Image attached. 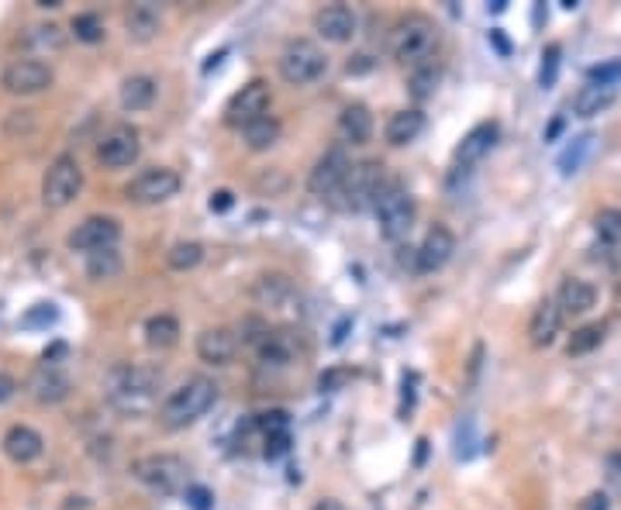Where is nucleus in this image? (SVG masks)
Wrapping results in <instances>:
<instances>
[{"instance_id":"33","label":"nucleus","mask_w":621,"mask_h":510,"mask_svg":"<svg viewBox=\"0 0 621 510\" xmlns=\"http://www.w3.org/2000/svg\"><path fill=\"white\" fill-rule=\"evenodd\" d=\"M124 270V259H121L118 249H104V252L86 255V276L94 283H104V280H114L118 272Z\"/></svg>"},{"instance_id":"24","label":"nucleus","mask_w":621,"mask_h":510,"mask_svg":"<svg viewBox=\"0 0 621 510\" xmlns=\"http://www.w3.org/2000/svg\"><path fill=\"white\" fill-rule=\"evenodd\" d=\"M425 132V114L418 111V107H408V111H397V114H390L387 118V124H383V138H387V145H394V149H400V145H411L414 138Z\"/></svg>"},{"instance_id":"31","label":"nucleus","mask_w":621,"mask_h":510,"mask_svg":"<svg viewBox=\"0 0 621 510\" xmlns=\"http://www.w3.org/2000/svg\"><path fill=\"white\" fill-rule=\"evenodd\" d=\"M180 341V321L172 314H153L145 321V345L155 352H166Z\"/></svg>"},{"instance_id":"11","label":"nucleus","mask_w":621,"mask_h":510,"mask_svg":"<svg viewBox=\"0 0 621 510\" xmlns=\"http://www.w3.org/2000/svg\"><path fill=\"white\" fill-rule=\"evenodd\" d=\"M118 239H121L118 218L94 214V218H84V221L69 231L66 245L73 249V252L94 255V252H104V249H118Z\"/></svg>"},{"instance_id":"26","label":"nucleus","mask_w":621,"mask_h":510,"mask_svg":"<svg viewBox=\"0 0 621 510\" xmlns=\"http://www.w3.org/2000/svg\"><path fill=\"white\" fill-rule=\"evenodd\" d=\"M163 28V15H159V7L155 4H135L128 15H124V32L132 42L138 45H145V42H153L155 34Z\"/></svg>"},{"instance_id":"38","label":"nucleus","mask_w":621,"mask_h":510,"mask_svg":"<svg viewBox=\"0 0 621 510\" xmlns=\"http://www.w3.org/2000/svg\"><path fill=\"white\" fill-rule=\"evenodd\" d=\"M594 231H597V239H601L604 245H615V241L621 239V211L618 207L601 211V214L594 218Z\"/></svg>"},{"instance_id":"21","label":"nucleus","mask_w":621,"mask_h":510,"mask_svg":"<svg viewBox=\"0 0 621 510\" xmlns=\"http://www.w3.org/2000/svg\"><path fill=\"white\" fill-rule=\"evenodd\" d=\"M0 445H4V456L15 466H28V462H34L45 452V438L28 425H11Z\"/></svg>"},{"instance_id":"32","label":"nucleus","mask_w":621,"mask_h":510,"mask_svg":"<svg viewBox=\"0 0 621 510\" xmlns=\"http://www.w3.org/2000/svg\"><path fill=\"white\" fill-rule=\"evenodd\" d=\"M615 103V86H594L586 83L577 97H573V111H577V118H594V114H601Z\"/></svg>"},{"instance_id":"50","label":"nucleus","mask_w":621,"mask_h":510,"mask_svg":"<svg viewBox=\"0 0 621 510\" xmlns=\"http://www.w3.org/2000/svg\"><path fill=\"white\" fill-rule=\"evenodd\" d=\"M314 510H342V507H339L335 500H325V504H318V507H314Z\"/></svg>"},{"instance_id":"39","label":"nucleus","mask_w":621,"mask_h":510,"mask_svg":"<svg viewBox=\"0 0 621 510\" xmlns=\"http://www.w3.org/2000/svg\"><path fill=\"white\" fill-rule=\"evenodd\" d=\"M73 34H76V42L94 45L104 38V21L97 15H76L73 17Z\"/></svg>"},{"instance_id":"41","label":"nucleus","mask_w":621,"mask_h":510,"mask_svg":"<svg viewBox=\"0 0 621 510\" xmlns=\"http://www.w3.org/2000/svg\"><path fill=\"white\" fill-rule=\"evenodd\" d=\"M55 318H59L55 304H34L32 310L21 318V324H25V328H49Z\"/></svg>"},{"instance_id":"5","label":"nucleus","mask_w":621,"mask_h":510,"mask_svg":"<svg viewBox=\"0 0 621 510\" xmlns=\"http://www.w3.org/2000/svg\"><path fill=\"white\" fill-rule=\"evenodd\" d=\"M276 69H280L283 83L310 86L325 76L328 59L325 52H321V45H314L310 38H291L283 45V52H280V59H276Z\"/></svg>"},{"instance_id":"6","label":"nucleus","mask_w":621,"mask_h":510,"mask_svg":"<svg viewBox=\"0 0 621 510\" xmlns=\"http://www.w3.org/2000/svg\"><path fill=\"white\" fill-rule=\"evenodd\" d=\"M187 462L180 459V456H170V452H153V456H138L132 462V476L142 483V486H149L153 494H180V490H187Z\"/></svg>"},{"instance_id":"43","label":"nucleus","mask_w":621,"mask_h":510,"mask_svg":"<svg viewBox=\"0 0 621 510\" xmlns=\"http://www.w3.org/2000/svg\"><path fill=\"white\" fill-rule=\"evenodd\" d=\"M211 500H214V496H211L207 486H187V504L193 510H211Z\"/></svg>"},{"instance_id":"15","label":"nucleus","mask_w":621,"mask_h":510,"mask_svg":"<svg viewBox=\"0 0 621 510\" xmlns=\"http://www.w3.org/2000/svg\"><path fill=\"white\" fill-rule=\"evenodd\" d=\"M69 390H73V383L55 358H42V366H34V373L28 376V393L38 404H63Z\"/></svg>"},{"instance_id":"3","label":"nucleus","mask_w":621,"mask_h":510,"mask_svg":"<svg viewBox=\"0 0 621 510\" xmlns=\"http://www.w3.org/2000/svg\"><path fill=\"white\" fill-rule=\"evenodd\" d=\"M163 373L153 366H114L107 373V400L118 410H145L153 404Z\"/></svg>"},{"instance_id":"28","label":"nucleus","mask_w":621,"mask_h":510,"mask_svg":"<svg viewBox=\"0 0 621 510\" xmlns=\"http://www.w3.org/2000/svg\"><path fill=\"white\" fill-rule=\"evenodd\" d=\"M556 304H559L563 314H586L590 307L597 304V289H594V283L580 280V276H569V280H563V287H559Z\"/></svg>"},{"instance_id":"2","label":"nucleus","mask_w":621,"mask_h":510,"mask_svg":"<svg viewBox=\"0 0 621 510\" xmlns=\"http://www.w3.org/2000/svg\"><path fill=\"white\" fill-rule=\"evenodd\" d=\"M387 49H390V55H394L400 66H411V69L425 66V63H431L435 49H439V25L429 15L400 17L394 28H390Z\"/></svg>"},{"instance_id":"17","label":"nucleus","mask_w":621,"mask_h":510,"mask_svg":"<svg viewBox=\"0 0 621 510\" xmlns=\"http://www.w3.org/2000/svg\"><path fill=\"white\" fill-rule=\"evenodd\" d=\"M498 135H500L498 121H480V124H473V128L463 135V142L456 145V152H452L456 170H469L473 162H480L483 155L498 145Z\"/></svg>"},{"instance_id":"46","label":"nucleus","mask_w":621,"mask_h":510,"mask_svg":"<svg viewBox=\"0 0 621 510\" xmlns=\"http://www.w3.org/2000/svg\"><path fill=\"white\" fill-rule=\"evenodd\" d=\"M345 379H349L345 369H331V373H325L321 379H318V387H321V390H335V387H342Z\"/></svg>"},{"instance_id":"20","label":"nucleus","mask_w":621,"mask_h":510,"mask_svg":"<svg viewBox=\"0 0 621 510\" xmlns=\"http://www.w3.org/2000/svg\"><path fill=\"white\" fill-rule=\"evenodd\" d=\"M252 300L259 307H266V310H287L297 300V287H293L291 276H283V272H266V276H259L256 287H252Z\"/></svg>"},{"instance_id":"27","label":"nucleus","mask_w":621,"mask_h":510,"mask_svg":"<svg viewBox=\"0 0 621 510\" xmlns=\"http://www.w3.org/2000/svg\"><path fill=\"white\" fill-rule=\"evenodd\" d=\"M373 135V114L366 103H349L342 114H339V138L349 145H362Z\"/></svg>"},{"instance_id":"4","label":"nucleus","mask_w":621,"mask_h":510,"mask_svg":"<svg viewBox=\"0 0 621 510\" xmlns=\"http://www.w3.org/2000/svg\"><path fill=\"white\" fill-rule=\"evenodd\" d=\"M387 187V166L380 159H366V162H352L345 172L342 187L331 197L342 211H366L377 204V197Z\"/></svg>"},{"instance_id":"1","label":"nucleus","mask_w":621,"mask_h":510,"mask_svg":"<svg viewBox=\"0 0 621 510\" xmlns=\"http://www.w3.org/2000/svg\"><path fill=\"white\" fill-rule=\"evenodd\" d=\"M214 400H218V383L207 379V376H190V379H183V383L163 400L159 421H163V427H170V431L197 425L207 410L214 407Z\"/></svg>"},{"instance_id":"49","label":"nucleus","mask_w":621,"mask_h":510,"mask_svg":"<svg viewBox=\"0 0 621 510\" xmlns=\"http://www.w3.org/2000/svg\"><path fill=\"white\" fill-rule=\"evenodd\" d=\"M34 4H38V7H45V11H49V7H59V4H63V0H34Z\"/></svg>"},{"instance_id":"42","label":"nucleus","mask_w":621,"mask_h":510,"mask_svg":"<svg viewBox=\"0 0 621 510\" xmlns=\"http://www.w3.org/2000/svg\"><path fill=\"white\" fill-rule=\"evenodd\" d=\"M586 80L594 86H615L621 80V63H604V66H594L586 73Z\"/></svg>"},{"instance_id":"10","label":"nucleus","mask_w":621,"mask_h":510,"mask_svg":"<svg viewBox=\"0 0 621 510\" xmlns=\"http://www.w3.org/2000/svg\"><path fill=\"white\" fill-rule=\"evenodd\" d=\"M180 172L176 170H166V166H153V170L138 172L135 180L124 187V197L132 201V204H142V207H153V204H166L170 197L180 193Z\"/></svg>"},{"instance_id":"13","label":"nucleus","mask_w":621,"mask_h":510,"mask_svg":"<svg viewBox=\"0 0 621 510\" xmlns=\"http://www.w3.org/2000/svg\"><path fill=\"white\" fill-rule=\"evenodd\" d=\"M270 103H273L270 86L262 83V80H252V83H245L242 90H235L232 101L224 103V121L242 132L245 124L266 118V114H270Z\"/></svg>"},{"instance_id":"44","label":"nucleus","mask_w":621,"mask_h":510,"mask_svg":"<svg viewBox=\"0 0 621 510\" xmlns=\"http://www.w3.org/2000/svg\"><path fill=\"white\" fill-rule=\"evenodd\" d=\"M604 476H607V483L621 494V452H611V456H607V462H604Z\"/></svg>"},{"instance_id":"36","label":"nucleus","mask_w":621,"mask_h":510,"mask_svg":"<svg viewBox=\"0 0 621 510\" xmlns=\"http://www.w3.org/2000/svg\"><path fill=\"white\" fill-rule=\"evenodd\" d=\"M594 142H597V138L590 135V132H586V135H580V138H573V145H569L567 152L559 155V172H563V176H569V172H580V166L586 162V155L594 152Z\"/></svg>"},{"instance_id":"22","label":"nucleus","mask_w":621,"mask_h":510,"mask_svg":"<svg viewBox=\"0 0 621 510\" xmlns=\"http://www.w3.org/2000/svg\"><path fill=\"white\" fill-rule=\"evenodd\" d=\"M563 310L556 300H542V304L532 310V321H528V341H532L535 348H549L552 341L559 338V331H563Z\"/></svg>"},{"instance_id":"25","label":"nucleus","mask_w":621,"mask_h":510,"mask_svg":"<svg viewBox=\"0 0 621 510\" xmlns=\"http://www.w3.org/2000/svg\"><path fill=\"white\" fill-rule=\"evenodd\" d=\"M155 93H159V83H155L149 73H135V76H128L118 90V101L124 111H149L155 103Z\"/></svg>"},{"instance_id":"8","label":"nucleus","mask_w":621,"mask_h":510,"mask_svg":"<svg viewBox=\"0 0 621 510\" xmlns=\"http://www.w3.org/2000/svg\"><path fill=\"white\" fill-rule=\"evenodd\" d=\"M80 190H84V170H80L76 155H55L42 176V204L49 211H63L80 197Z\"/></svg>"},{"instance_id":"29","label":"nucleus","mask_w":621,"mask_h":510,"mask_svg":"<svg viewBox=\"0 0 621 510\" xmlns=\"http://www.w3.org/2000/svg\"><path fill=\"white\" fill-rule=\"evenodd\" d=\"M280 135H283V124L273 114H266V118H259L242 128V142H245L249 152H270L276 142H280Z\"/></svg>"},{"instance_id":"12","label":"nucleus","mask_w":621,"mask_h":510,"mask_svg":"<svg viewBox=\"0 0 621 510\" xmlns=\"http://www.w3.org/2000/svg\"><path fill=\"white\" fill-rule=\"evenodd\" d=\"M142 155V138L132 124H114L107 128L97 142V162L104 170H128Z\"/></svg>"},{"instance_id":"14","label":"nucleus","mask_w":621,"mask_h":510,"mask_svg":"<svg viewBox=\"0 0 621 510\" xmlns=\"http://www.w3.org/2000/svg\"><path fill=\"white\" fill-rule=\"evenodd\" d=\"M349 166H352V162H349L345 149H328V152L314 162V170H310L308 190L314 197H321V201H331V197L339 193V187H342Z\"/></svg>"},{"instance_id":"23","label":"nucleus","mask_w":621,"mask_h":510,"mask_svg":"<svg viewBox=\"0 0 621 510\" xmlns=\"http://www.w3.org/2000/svg\"><path fill=\"white\" fill-rule=\"evenodd\" d=\"M256 356H259V366H266V369H283V366H291L293 358H297V338H293V331H266L262 341L256 345Z\"/></svg>"},{"instance_id":"16","label":"nucleus","mask_w":621,"mask_h":510,"mask_svg":"<svg viewBox=\"0 0 621 510\" xmlns=\"http://www.w3.org/2000/svg\"><path fill=\"white\" fill-rule=\"evenodd\" d=\"M452 252H456V235L448 231L446 224H435V228H429L425 241H421L418 252H414V270L421 272V276L439 272L448 259H452Z\"/></svg>"},{"instance_id":"45","label":"nucleus","mask_w":621,"mask_h":510,"mask_svg":"<svg viewBox=\"0 0 621 510\" xmlns=\"http://www.w3.org/2000/svg\"><path fill=\"white\" fill-rule=\"evenodd\" d=\"M232 204H235V193H232V190H218V193H211V211H214V214L232 211Z\"/></svg>"},{"instance_id":"34","label":"nucleus","mask_w":621,"mask_h":510,"mask_svg":"<svg viewBox=\"0 0 621 510\" xmlns=\"http://www.w3.org/2000/svg\"><path fill=\"white\" fill-rule=\"evenodd\" d=\"M204 262V245L201 241H176L166 252V266L172 272H190Z\"/></svg>"},{"instance_id":"40","label":"nucleus","mask_w":621,"mask_h":510,"mask_svg":"<svg viewBox=\"0 0 621 510\" xmlns=\"http://www.w3.org/2000/svg\"><path fill=\"white\" fill-rule=\"evenodd\" d=\"M559 55H563L559 45H549V49L542 52V66H538V83L542 86L556 83V76H559Z\"/></svg>"},{"instance_id":"37","label":"nucleus","mask_w":621,"mask_h":510,"mask_svg":"<svg viewBox=\"0 0 621 510\" xmlns=\"http://www.w3.org/2000/svg\"><path fill=\"white\" fill-rule=\"evenodd\" d=\"M601 341H604V324H584V328H577L573 338L567 341V352L569 356H586V352H594Z\"/></svg>"},{"instance_id":"47","label":"nucleus","mask_w":621,"mask_h":510,"mask_svg":"<svg viewBox=\"0 0 621 510\" xmlns=\"http://www.w3.org/2000/svg\"><path fill=\"white\" fill-rule=\"evenodd\" d=\"M15 393H17V383L7 373H0V404H7Z\"/></svg>"},{"instance_id":"18","label":"nucleus","mask_w":621,"mask_h":510,"mask_svg":"<svg viewBox=\"0 0 621 510\" xmlns=\"http://www.w3.org/2000/svg\"><path fill=\"white\" fill-rule=\"evenodd\" d=\"M356 28H360L356 11H352V7H345V4H328V7H321V11L314 15V32L321 34L325 42H331V45H345V42H352Z\"/></svg>"},{"instance_id":"35","label":"nucleus","mask_w":621,"mask_h":510,"mask_svg":"<svg viewBox=\"0 0 621 510\" xmlns=\"http://www.w3.org/2000/svg\"><path fill=\"white\" fill-rule=\"evenodd\" d=\"M439 80H442L439 66H435V63H425V66L411 69L408 90H411L414 101H429V97H435V90H439Z\"/></svg>"},{"instance_id":"30","label":"nucleus","mask_w":621,"mask_h":510,"mask_svg":"<svg viewBox=\"0 0 621 510\" xmlns=\"http://www.w3.org/2000/svg\"><path fill=\"white\" fill-rule=\"evenodd\" d=\"M21 42H25V49H32L34 55H55V52L66 49V34H63L59 25H32Z\"/></svg>"},{"instance_id":"19","label":"nucleus","mask_w":621,"mask_h":510,"mask_svg":"<svg viewBox=\"0 0 621 510\" xmlns=\"http://www.w3.org/2000/svg\"><path fill=\"white\" fill-rule=\"evenodd\" d=\"M239 356V335L232 328H204L197 335V358L207 362V366H228L232 358Z\"/></svg>"},{"instance_id":"7","label":"nucleus","mask_w":621,"mask_h":510,"mask_svg":"<svg viewBox=\"0 0 621 510\" xmlns=\"http://www.w3.org/2000/svg\"><path fill=\"white\" fill-rule=\"evenodd\" d=\"M373 211H377L380 235H383L387 241H400V239H408V231L414 228L418 204H414V197L400 187V183H387L383 193L377 197Z\"/></svg>"},{"instance_id":"48","label":"nucleus","mask_w":621,"mask_h":510,"mask_svg":"<svg viewBox=\"0 0 621 510\" xmlns=\"http://www.w3.org/2000/svg\"><path fill=\"white\" fill-rule=\"evenodd\" d=\"M611 504H607V496L604 494H594V496H586V504H584V510H607Z\"/></svg>"},{"instance_id":"9","label":"nucleus","mask_w":621,"mask_h":510,"mask_svg":"<svg viewBox=\"0 0 621 510\" xmlns=\"http://www.w3.org/2000/svg\"><path fill=\"white\" fill-rule=\"evenodd\" d=\"M55 80V73H52L49 63H42V59H32V55H25V59H11L4 73H0V86H4V93H11V97H34V93H45Z\"/></svg>"}]
</instances>
